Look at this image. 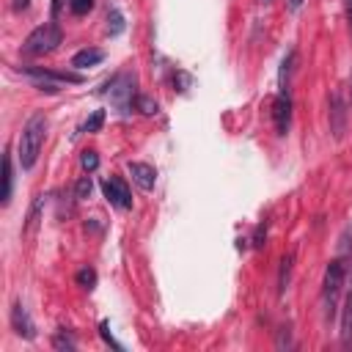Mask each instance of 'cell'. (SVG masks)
<instances>
[{"mask_svg": "<svg viewBox=\"0 0 352 352\" xmlns=\"http://www.w3.org/2000/svg\"><path fill=\"white\" fill-rule=\"evenodd\" d=\"M44 135H47V116L44 113H36L28 118L22 135H19V143H16V157H19V165L22 170H30L38 160V151L44 146Z\"/></svg>", "mask_w": 352, "mask_h": 352, "instance_id": "6da1fadb", "label": "cell"}, {"mask_svg": "<svg viewBox=\"0 0 352 352\" xmlns=\"http://www.w3.org/2000/svg\"><path fill=\"white\" fill-rule=\"evenodd\" d=\"M60 38H63L60 28L55 22H44L36 30H30V36L25 38V52L28 55H47V52L58 50Z\"/></svg>", "mask_w": 352, "mask_h": 352, "instance_id": "7a4b0ae2", "label": "cell"}, {"mask_svg": "<svg viewBox=\"0 0 352 352\" xmlns=\"http://www.w3.org/2000/svg\"><path fill=\"white\" fill-rule=\"evenodd\" d=\"M344 261L341 258H333L324 270V280H322V300H324V319H333L336 316V297L344 286Z\"/></svg>", "mask_w": 352, "mask_h": 352, "instance_id": "3957f363", "label": "cell"}, {"mask_svg": "<svg viewBox=\"0 0 352 352\" xmlns=\"http://www.w3.org/2000/svg\"><path fill=\"white\" fill-rule=\"evenodd\" d=\"M25 77H30L41 91H50V94H58L63 82H80L82 77L80 74H69V72H52V69H41V66H22L19 69Z\"/></svg>", "mask_w": 352, "mask_h": 352, "instance_id": "277c9868", "label": "cell"}, {"mask_svg": "<svg viewBox=\"0 0 352 352\" xmlns=\"http://www.w3.org/2000/svg\"><path fill=\"white\" fill-rule=\"evenodd\" d=\"M132 85H135V77L129 74H116L107 85H104V94L110 96V102L121 110H126L132 104Z\"/></svg>", "mask_w": 352, "mask_h": 352, "instance_id": "5b68a950", "label": "cell"}, {"mask_svg": "<svg viewBox=\"0 0 352 352\" xmlns=\"http://www.w3.org/2000/svg\"><path fill=\"white\" fill-rule=\"evenodd\" d=\"M102 192H104V198H107L113 206H118V209H129V206H132V195H129L126 184H124L118 176L104 179V182H102Z\"/></svg>", "mask_w": 352, "mask_h": 352, "instance_id": "8992f818", "label": "cell"}, {"mask_svg": "<svg viewBox=\"0 0 352 352\" xmlns=\"http://www.w3.org/2000/svg\"><path fill=\"white\" fill-rule=\"evenodd\" d=\"M272 124H275V132L283 138L289 132V124H292V99L289 94H278L275 102H272Z\"/></svg>", "mask_w": 352, "mask_h": 352, "instance_id": "52a82bcc", "label": "cell"}, {"mask_svg": "<svg viewBox=\"0 0 352 352\" xmlns=\"http://www.w3.org/2000/svg\"><path fill=\"white\" fill-rule=\"evenodd\" d=\"M11 327H14V333L22 336V338H36V324H33V319H30V314L25 311L22 302H14V305H11Z\"/></svg>", "mask_w": 352, "mask_h": 352, "instance_id": "ba28073f", "label": "cell"}, {"mask_svg": "<svg viewBox=\"0 0 352 352\" xmlns=\"http://www.w3.org/2000/svg\"><path fill=\"white\" fill-rule=\"evenodd\" d=\"M126 170H129L132 182H135L140 190H151L154 182H157V170H154L148 162H129Z\"/></svg>", "mask_w": 352, "mask_h": 352, "instance_id": "9c48e42d", "label": "cell"}, {"mask_svg": "<svg viewBox=\"0 0 352 352\" xmlns=\"http://www.w3.org/2000/svg\"><path fill=\"white\" fill-rule=\"evenodd\" d=\"M344 129H346V110H344V104H341V96L333 94V96H330V132H333V138L338 140V138L344 135Z\"/></svg>", "mask_w": 352, "mask_h": 352, "instance_id": "30bf717a", "label": "cell"}, {"mask_svg": "<svg viewBox=\"0 0 352 352\" xmlns=\"http://www.w3.org/2000/svg\"><path fill=\"white\" fill-rule=\"evenodd\" d=\"M102 60H104V52H102V50H94V47L80 50V52L72 55V66H74V69H91V66H96V63H102Z\"/></svg>", "mask_w": 352, "mask_h": 352, "instance_id": "8fae6325", "label": "cell"}, {"mask_svg": "<svg viewBox=\"0 0 352 352\" xmlns=\"http://www.w3.org/2000/svg\"><path fill=\"white\" fill-rule=\"evenodd\" d=\"M341 344L352 346V292L344 297V311H341Z\"/></svg>", "mask_w": 352, "mask_h": 352, "instance_id": "7c38bea8", "label": "cell"}, {"mask_svg": "<svg viewBox=\"0 0 352 352\" xmlns=\"http://www.w3.org/2000/svg\"><path fill=\"white\" fill-rule=\"evenodd\" d=\"M11 187H14V170H11V154L6 151V157H3V192H0L3 206L11 201Z\"/></svg>", "mask_w": 352, "mask_h": 352, "instance_id": "4fadbf2b", "label": "cell"}, {"mask_svg": "<svg viewBox=\"0 0 352 352\" xmlns=\"http://www.w3.org/2000/svg\"><path fill=\"white\" fill-rule=\"evenodd\" d=\"M292 264H294V256H292V253H283V256H280V270H278V294H283V292L289 289Z\"/></svg>", "mask_w": 352, "mask_h": 352, "instance_id": "5bb4252c", "label": "cell"}, {"mask_svg": "<svg viewBox=\"0 0 352 352\" xmlns=\"http://www.w3.org/2000/svg\"><path fill=\"white\" fill-rule=\"evenodd\" d=\"M294 60H297V52L292 50V52L283 58V63H280V77H278V82H280V94H289V74L294 72Z\"/></svg>", "mask_w": 352, "mask_h": 352, "instance_id": "9a60e30c", "label": "cell"}, {"mask_svg": "<svg viewBox=\"0 0 352 352\" xmlns=\"http://www.w3.org/2000/svg\"><path fill=\"white\" fill-rule=\"evenodd\" d=\"M74 280H77V286H82V289H94V286H96V270L82 267V270L74 275Z\"/></svg>", "mask_w": 352, "mask_h": 352, "instance_id": "2e32d148", "label": "cell"}, {"mask_svg": "<svg viewBox=\"0 0 352 352\" xmlns=\"http://www.w3.org/2000/svg\"><path fill=\"white\" fill-rule=\"evenodd\" d=\"M135 107L143 113V116H157L160 104L151 99V96H135Z\"/></svg>", "mask_w": 352, "mask_h": 352, "instance_id": "e0dca14e", "label": "cell"}, {"mask_svg": "<svg viewBox=\"0 0 352 352\" xmlns=\"http://www.w3.org/2000/svg\"><path fill=\"white\" fill-rule=\"evenodd\" d=\"M121 30H124V16H121V11L113 8V11L107 14V33H110V36H118Z\"/></svg>", "mask_w": 352, "mask_h": 352, "instance_id": "ac0fdd59", "label": "cell"}, {"mask_svg": "<svg viewBox=\"0 0 352 352\" xmlns=\"http://www.w3.org/2000/svg\"><path fill=\"white\" fill-rule=\"evenodd\" d=\"M80 165H82L85 173L96 170V168H99V157H96V151H94V148H85V151L80 154Z\"/></svg>", "mask_w": 352, "mask_h": 352, "instance_id": "d6986e66", "label": "cell"}, {"mask_svg": "<svg viewBox=\"0 0 352 352\" xmlns=\"http://www.w3.org/2000/svg\"><path fill=\"white\" fill-rule=\"evenodd\" d=\"M102 124H104V110H94L91 118L82 124V132H99Z\"/></svg>", "mask_w": 352, "mask_h": 352, "instance_id": "ffe728a7", "label": "cell"}, {"mask_svg": "<svg viewBox=\"0 0 352 352\" xmlns=\"http://www.w3.org/2000/svg\"><path fill=\"white\" fill-rule=\"evenodd\" d=\"M41 206H44V195H36V201H33V206H30V214H28V231H33V226L38 223Z\"/></svg>", "mask_w": 352, "mask_h": 352, "instance_id": "44dd1931", "label": "cell"}, {"mask_svg": "<svg viewBox=\"0 0 352 352\" xmlns=\"http://www.w3.org/2000/svg\"><path fill=\"white\" fill-rule=\"evenodd\" d=\"M91 190H94L91 176H80V182L74 184V195H77V198H88V195H91Z\"/></svg>", "mask_w": 352, "mask_h": 352, "instance_id": "7402d4cb", "label": "cell"}, {"mask_svg": "<svg viewBox=\"0 0 352 352\" xmlns=\"http://www.w3.org/2000/svg\"><path fill=\"white\" fill-rule=\"evenodd\" d=\"M69 8H72V14L82 16V14H88L94 8V0H69Z\"/></svg>", "mask_w": 352, "mask_h": 352, "instance_id": "603a6c76", "label": "cell"}, {"mask_svg": "<svg viewBox=\"0 0 352 352\" xmlns=\"http://www.w3.org/2000/svg\"><path fill=\"white\" fill-rule=\"evenodd\" d=\"M52 346H55V349H74V338H69V336L58 333V336L52 338Z\"/></svg>", "mask_w": 352, "mask_h": 352, "instance_id": "cb8c5ba5", "label": "cell"}, {"mask_svg": "<svg viewBox=\"0 0 352 352\" xmlns=\"http://www.w3.org/2000/svg\"><path fill=\"white\" fill-rule=\"evenodd\" d=\"M264 236H267V226L258 223V228H256V234H253V248H261V245H264Z\"/></svg>", "mask_w": 352, "mask_h": 352, "instance_id": "d4e9b609", "label": "cell"}, {"mask_svg": "<svg viewBox=\"0 0 352 352\" xmlns=\"http://www.w3.org/2000/svg\"><path fill=\"white\" fill-rule=\"evenodd\" d=\"M102 338H104V344H110L113 349H118V352L124 349V346H121V344H118V341H116V338H113V336L107 333V324H102Z\"/></svg>", "mask_w": 352, "mask_h": 352, "instance_id": "484cf974", "label": "cell"}, {"mask_svg": "<svg viewBox=\"0 0 352 352\" xmlns=\"http://www.w3.org/2000/svg\"><path fill=\"white\" fill-rule=\"evenodd\" d=\"M344 14H346V22H349V33H352V0H344Z\"/></svg>", "mask_w": 352, "mask_h": 352, "instance_id": "4316f807", "label": "cell"}, {"mask_svg": "<svg viewBox=\"0 0 352 352\" xmlns=\"http://www.w3.org/2000/svg\"><path fill=\"white\" fill-rule=\"evenodd\" d=\"M19 8H28V0H14V11H19Z\"/></svg>", "mask_w": 352, "mask_h": 352, "instance_id": "83f0119b", "label": "cell"}, {"mask_svg": "<svg viewBox=\"0 0 352 352\" xmlns=\"http://www.w3.org/2000/svg\"><path fill=\"white\" fill-rule=\"evenodd\" d=\"M300 6H302V0H289V8H292V11H297Z\"/></svg>", "mask_w": 352, "mask_h": 352, "instance_id": "f1b7e54d", "label": "cell"}, {"mask_svg": "<svg viewBox=\"0 0 352 352\" xmlns=\"http://www.w3.org/2000/svg\"><path fill=\"white\" fill-rule=\"evenodd\" d=\"M60 11V0H52V14H58Z\"/></svg>", "mask_w": 352, "mask_h": 352, "instance_id": "f546056e", "label": "cell"}, {"mask_svg": "<svg viewBox=\"0 0 352 352\" xmlns=\"http://www.w3.org/2000/svg\"><path fill=\"white\" fill-rule=\"evenodd\" d=\"M349 107H352V88H349Z\"/></svg>", "mask_w": 352, "mask_h": 352, "instance_id": "4dcf8cb0", "label": "cell"}, {"mask_svg": "<svg viewBox=\"0 0 352 352\" xmlns=\"http://www.w3.org/2000/svg\"><path fill=\"white\" fill-rule=\"evenodd\" d=\"M261 3H264V0H261Z\"/></svg>", "mask_w": 352, "mask_h": 352, "instance_id": "1f68e13d", "label": "cell"}]
</instances>
